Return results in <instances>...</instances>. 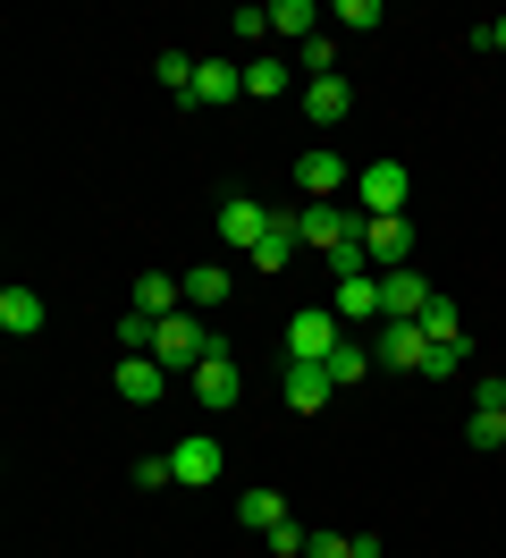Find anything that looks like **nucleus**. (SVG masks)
I'll return each instance as SVG.
<instances>
[{
  "label": "nucleus",
  "mask_w": 506,
  "mask_h": 558,
  "mask_svg": "<svg viewBox=\"0 0 506 558\" xmlns=\"http://www.w3.org/2000/svg\"><path fill=\"white\" fill-rule=\"evenodd\" d=\"M371 364H380V355H371L363 339H355V330H346V339H337V355H330V364H321V373H330L337 389H355V381H371Z\"/></svg>",
  "instance_id": "21"
},
{
  "label": "nucleus",
  "mask_w": 506,
  "mask_h": 558,
  "mask_svg": "<svg viewBox=\"0 0 506 558\" xmlns=\"http://www.w3.org/2000/svg\"><path fill=\"white\" fill-rule=\"evenodd\" d=\"M229 35H236V43H262V35H270V9H236Z\"/></svg>",
  "instance_id": "32"
},
{
  "label": "nucleus",
  "mask_w": 506,
  "mask_h": 558,
  "mask_svg": "<svg viewBox=\"0 0 506 558\" xmlns=\"http://www.w3.org/2000/svg\"><path fill=\"white\" fill-rule=\"evenodd\" d=\"M431 296H439V288L414 271V263H405V271H380V322H422Z\"/></svg>",
  "instance_id": "7"
},
{
  "label": "nucleus",
  "mask_w": 506,
  "mask_h": 558,
  "mask_svg": "<svg viewBox=\"0 0 506 558\" xmlns=\"http://www.w3.org/2000/svg\"><path fill=\"white\" fill-rule=\"evenodd\" d=\"M119 348H127V355H152V322L127 314V322H119Z\"/></svg>",
  "instance_id": "33"
},
{
  "label": "nucleus",
  "mask_w": 506,
  "mask_h": 558,
  "mask_svg": "<svg viewBox=\"0 0 506 558\" xmlns=\"http://www.w3.org/2000/svg\"><path fill=\"white\" fill-rule=\"evenodd\" d=\"M236 517L254 524V533H270V524H287V490H245V499H236Z\"/></svg>",
  "instance_id": "24"
},
{
  "label": "nucleus",
  "mask_w": 506,
  "mask_h": 558,
  "mask_svg": "<svg viewBox=\"0 0 506 558\" xmlns=\"http://www.w3.org/2000/svg\"><path fill=\"white\" fill-rule=\"evenodd\" d=\"M472 415H506V373H481V381H472Z\"/></svg>",
  "instance_id": "28"
},
{
  "label": "nucleus",
  "mask_w": 506,
  "mask_h": 558,
  "mask_svg": "<svg viewBox=\"0 0 506 558\" xmlns=\"http://www.w3.org/2000/svg\"><path fill=\"white\" fill-rule=\"evenodd\" d=\"M363 263H371V271H405V263H414V211L363 220Z\"/></svg>",
  "instance_id": "5"
},
{
  "label": "nucleus",
  "mask_w": 506,
  "mask_h": 558,
  "mask_svg": "<svg viewBox=\"0 0 506 558\" xmlns=\"http://www.w3.org/2000/svg\"><path fill=\"white\" fill-rule=\"evenodd\" d=\"M186 381H195V398L211 407V415H229L236 398H245V373H236V355H229V339H220V330H211V355H202Z\"/></svg>",
  "instance_id": "3"
},
{
  "label": "nucleus",
  "mask_w": 506,
  "mask_h": 558,
  "mask_svg": "<svg viewBox=\"0 0 506 558\" xmlns=\"http://www.w3.org/2000/svg\"><path fill=\"white\" fill-rule=\"evenodd\" d=\"M330 314L346 322V330H363V322H380V271H371V263H363V271H346V279L330 288Z\"/></svg>",
  "instance_id": "8"
},
{
  "label": "nucleus",
  "mask_w": 506,
  "mask_h": 558,
  "mask_svg": "<svg viewBox=\"0 0 506 558\" xmlns=\"http://www.w3.org/2000/svg\"><path fill=\"white\" fill-rule=\"evenodd\" d=\"M279 381H287V407H296V415H321V407L337 398V381L321 373V364H279Z\"/></svg>",
  "instance_id": "14"
},
{
  "label": "nucleus",
  "mask_w": 506,
  "mask_h": 558,
  "mask_svg": "<svg viewBox=\"0 0 506 558\" xmlns=\"http://www.w3.org/2000/svg\"><path fill=\"white\" fill-rule=\"evenodd\" d=\"M110 381H119L127 407H161V398H169V364H161V355H119V373H110Z\"/></svg>",
  "instance_id": "10"
},
{
  "label": "nucleus",
  "mask_w": 506,
  "mask_h": 558,
  "mask_svg": "<svg viewBox=\"0 0 506 558\" xmlns=\"http://www.w3.org/2000/svg\"><path fill=\"white\" fill-rule=\"evenodd\" d=\"M304 558H355V542H346V533H312V542H304Z\"/></svg>",
  "instance_id": "34"
},
{
  "label": "nucleus",
  "mask_w": 506,
  "mask_h": 558,
  "mask_svg": "<svg viewBox=\"0 0 506 558\" xmlns=\"http://www.w3.org/2000/svg\"><path fill=\"white\" fill-rule=\"evenodd\" d=\"M472 43H481V51H506V17H490V26H481Z\"/></svg>",
  "instance_id": "35"
},
{
  "label": "nucleus",
  "mask_w": 506,
  "mask_h": 558,
  "mask_svg": "<svg viewBox=\"0 0 506 558\" xmlns=\"http://www.w3.org/2000/svg\"><path fill=\"white\" fill-rule=\"evenodd\" d=\"M270 220H279L270 204H254V195H229V204H220V245H236V254H254V245L270 238Z\"/></svg>",
  "instance_id": "9"
},
{
  "label": "nucleus",
  "mask_w": 506,
  "mask_h": 558,
  "mask_svg": "<svg viewBox=\"0 0 506 558\" xmlns=\"http://www.w3.org/2000/svg\"><path fill=\"white\" fill-rule=\"evenodd\" d=\"M296 220H287V211H279V220H270V238L254 245V254H245V263H254V271H287V263H296Z\"/></svg>",
  "instance_id": "20"
},
{
  "label": "nucleus",
  "mask_w": 506,
  "mask_h": 558,
  "mask_svg": "<svg viewBox=\"0 0 506 558\" xmlns=\"http://www.w3.org/2000/svg\"><path fill=\"white\" fill-rule=\"evenodd\" d=\"M262 542H270V558H304V542H312V533H304V524H270Z\"/></svg>",
  "instance_id": "30"
},
{
  "label": "nucleus",
  "mask_w": 506,
  "mask_h": 558,
  "mask_svg": "<svg viewBox=\"0 0 506 558\" xmlns=\"http://www.w3.org/2000/svg\"><path fill=\"white\" fill-rule=\"evenodd\" d=\"M337 339H346V322H337L330 305H304V314H287V355H279V364H330Z\"/></svg>",
  "instance_id": "2"
},
{
  "label": "nucleus",
  "mask_w": 506,
  "mask_h": 558,
  "mask_svg": "<svg viewBox=\"0 0 506 558\" xmlns=\"http://www.w3.org/2000/svg\"><path fill=\"white\" fill-rule=\"evenodd\" d=\"M296 186H304V204H337L355 186V161L346 153H296Z\"/></svg>",
  "instance_id": "6"
},
{
  "label": "nucleus",
  "mask_w": 506,
  "mask_h": 558,
  "mask_svg": "<svg viewBox=\"0 0 506 558\" xmlns=\"http://www.w3.org/2000/svg\"><path fill=\"white\" fill-rule=\"evenodd\" d=\"M296 60H304V85H312V76H337V26H321V35L304 43Z\"/></svg>",
  "instance_id": "26"
},
{
  "label": "nucleus",
  "mask_w": 506,
  "mask_h": 558,
  "mask_svg": "<svg viewBox=\"0 0 506 558\" xmlns=\"http://www.w3.org/2000/svg\"><path fill=\"white\" fill-rule=\"evenodd\" d=\"M177 474H169V457H135V490H169Z\"/></svg>",
  "instance_id": "31"
},
{
  "label": "nucleus",
  "mask_w": 506,
  "mask_h": 558,
  "mask_svg": "<svg viewBox=\"0 0 506 558\" xmlns=\"http://www.w3.org/2000/svg\"><path fill=\"white\" fill-rule=\"evenodd\" d=\"M127 314H144V322H169V314H186V279H161V271H144L135 279V305Z\"/></svg>",
  "instance_id": "16"
},
{
  "label": "nucleus",
  "mask_w": 506,
  "mask_h": 558,
  "mask_svg": "<svg viewBox=\"0 0 506 558\" xmlns=\"http://www.w3.org/2000/svg\"><path fill=\"white\" fill-rule=\"evenodd\" d=\"M414 204V170L405 161H363L355 170V211L363 220H388V211H405Z\"/></svg>",
  "instance_id": "1"
},
{
  "label": "nucleus",
  "mask_w": 506,
  "mask_h": 558,
  "mask_svg": "<svg viewBox=\"0 0 506 558\" xmlns=\"http://www.w3.org/2000/svg\"><path fill=\"white\" fill-rule=\"evenodd\" d=\"M245 94H254V102H279V94H287V60H279V51L245 60Z\"/></svg>",
  "instance_id": "23"
},
{
  "label": "nucleus",
  "mask_w": 506,
  "mask_h": 558,
  "mask_svg": "<svg viewBox=\"0 0 506 558\" xmlns=\"http://www.w3.org/2000/svg\"><path fill=\"white\" fill-rule=\"evenodd\" d=\"M229 288H236V271L229 263H195V271H186V314H220V305H229Z\"/></svg>",
  "instance_id": "15"
},
{
  "label": "nucleus",
  "mask_w": 506,
  "mask_h": 558,
  "mask_svg": "<svg viewBox=\"0 0 506 558\" xmlns=\"http://www.w3.org/2000/svg\"><path fill=\"white\" fill-rule=\"evenodd\" d=\"M422 339H431V348H465V314H456V296H431V305H422Z\"/></svg>",
  "instance_id": "22"
},
{
  "label": "nucleus",
  "mask_w": 506,
  "mask_h": 558,
  "mask_svg": "<svg viewBox=\"0 0 506 558\" xmlns=\"http://www.w3.org/2000/svg\"><path fill=\"white\" fill-rule=\"evenodd\" d=\"M186 102H202V110L245 102V69H236V60H202V69H195V94H186Z\"/></svg>",
  "instance_id": "13"
},
{
  "label": "nucleus",
  "mask_w": 506,
  "mask_h": 558,
  "mask_svg": "<svg viewBox=\"0 0 506 558\" xmlns=\"http://www.w3.org/2000/svg\"><path fill=\"white\" fill-rule=\"evenodd\" d=\"M321 17H330V9H312V0H270V35H279V43H296V51L321 35Z\"/></svg>",
  "instance_id": "18"
},
{
  "label": "nucleus",
  "mask_w": 506,
  "mask_h": 558,
  "mask_svg": "<svg viewBox=\"0 0 506 558\" xmlns=\"http://www.w3.org/2000/svg\"><path fill=\"white\" fill-rule=\"evenodd\" d=\"M346 110H355V85H346V76H312V85H304V119H312V128H337Z\"/></svg>",
  "instance_id": "17"
},
{
  "label": "nucleus",
  "mask_w": 506,
  "mask_h": 558,
  "mask_svg": "<svg viewBox=\"0 0 506 558\" xmlns=\"http://www.w3.org/2000/svg\"><path fill=\"white\" fill-rule=\"evenodd\" d=\"M42 322H51V305H42L34 288H0V330H9V339H34Z\"/></svg>",
  "instance_id": "19"
},
{
  "label": "nucleus",
  "mask_w": 506,
  "mask_h": 558,
  "mask_svg": "<svg viewBox=\"0 0 506 558\" xmlns=\"http://www.w3.org/2000/svg\"><path fill=\"white\" fill-rule=\"evenodd\" d=\"M330 26H337V35H371V26H388V9H380V0H337Z\"/></svg>",
  "instance_id": "25"
},
{
  "label": "nucleus",
  "mask_w": 506,
  "mask_h": 558,
  "mask_svg": "<svg viewBox=\"0 0 506 558\" xmlns=\"http://www.w3.org/2000/svg\"><path fill=\"white\" fill-rule=\"evenodd\" d=\"M169 474H177L186 490H211L220 483V440H211V432H186V440L169 449Z\"/></svg>",
  "instance_id": "11"
},
{
  "label": "nucleus",
  "mask_w": 506,
  "mask_h": 558,
  "mask_svg": "<svg viewBox=\"0 0 506 558\" xmlns=\"http://www.w3.org/2000/svg\"><path fill=\"white\" fill-rule=\"evenodd\" d=\"M465 440H472L481 457H490V449H506V415H472V423H465Z\"/></svg>",
  "instance_id": "29"
},
{
  "label": "nucleus",
  "mask_w": 506,
  "mask_h": 558,
  "mask_svg": "<svg viewBox=\"0 0 506 558\" xmlns=\"http://www.w3.org/2000/svg\"><path fill=\"white\" fill-rule=\"evenodd\" d=\"M195 69H202V60H186V51H161V60H152V76H161V85L177 94V102L195 94Z\"/></svg>",
  "instance_id": "27"
},
{
  "label": "nucleus",
  "mask_w": 506,
  "mask_h": 558,
  "mask_svg": "<svg viewBox=\"0 0 506 558\" xmlns=\"http://www.w3.org/2000/svg\"><path fill=\"white\" fill-rule=\"evenodd\" d=\"M296 238L321 245V254H346V245H363V211H346V204H304V211H296Z\"/></svg>",
  "instance_id": "4"
},
{
  "label": "nucleus",
  "mask_w": 506,
  "mask_h": 558,
  "mask_svg": "<svg viewBox=\"0 0 506 558\" xmlns=\"http://www.w3.org/2000/svg\"><path fill=\"white\" fill-rule=\"evenodd\" d=\"M371 355H380L388 373H422V355H431V339H422V322H380V339H371Z\"/></svg>",
  "instance_id": "12"
}]
</instances>
